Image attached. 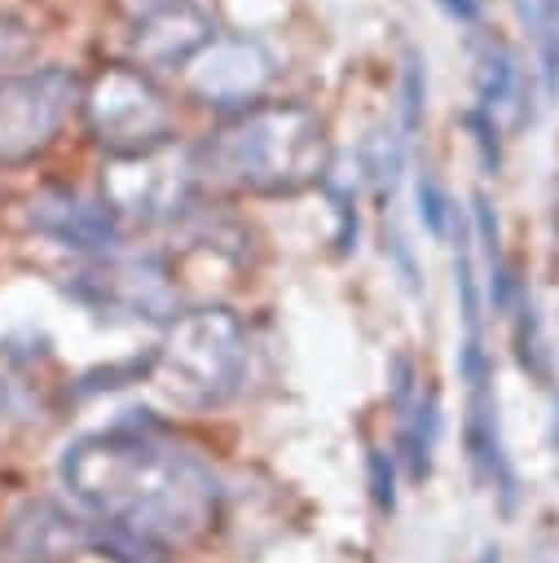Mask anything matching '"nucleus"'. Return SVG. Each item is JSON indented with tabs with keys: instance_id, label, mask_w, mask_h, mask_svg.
I'll use <instances>...</instances> for the list:
<instances>
[{
	"instance_id": "obj_1",
	"label": "nucleus",
	"mask_w": 559,
	"mask_h": 563,
	"mask_svg": "<svg viewBox=\"0 0 559 563\" xmlns=\"http://www.w3.org/2000/svg\"><path fill=\"white\" fill-rule=\"evenodd\" d=\"M62 484L106 523H128L163 545L198 541L220 515L216 471L158 422H119L66 444Z\"/></svg>"
},
{
	"instance_id": "obj_2",
	"label": "nucleus",
	"mask_w": 559,
	"mask_h": 563,
	"mask_svg": "<svg viewBox=\"0 0 559 563\" xmlns=\"http://www.w3.org/2000/svg\"><path fill=\"white\" fill-rule=\"evenodd\" d=\"M189 163L198 185L251 198H291L321 185L330 172L326 119L299 101H255L224 114L189 150Z\"/></svg>"
},
{
	"instance_id": "obj_3",
	"label": "nucleus",
	"mask_w": 559,
	"mask_h": 563,
	"mask_svg": "<svg viewBox=\"0 0 559 563\" xmlns=\"http://www.w3.org/2000/svg\"><path fill=\"white\" fill-rule=\"evenodd\" d=\"M246 325L238 312L207 303L167 321L163 343L154 352V374L189 409H216L233 400L246 383Z\"/></svg>"
},
{
	"instance_id": "obj_4",
	"label": "nucleus",
	"mask_w": 559,
	"mask_h": 563,
	"mask_svg": "<svg viewBox=\"0 0 559 563\" xmlns=\"http://www.w3.org/2000/svg\"><path fill=\"white\" fill-rule=\"evenodd\" d=\"M88 136L110 158H136L172 145L176 110L150 70L132 62H106L79 92Z\"/></svg>"
},
{
	"instance_id": "obj_5",
	"label": "nucleus",
	"mask_w": 559,
	"mask_h": 563,
	"mask_svg": "<svg viewBox=\"0 0 559 563\" xmlns=\"http://www.w3.org/2000/svg\"><path fill=\"white\" fill-rule=\"evenodd\" d=\"M84 79L66 66H35L13 70L0 79V167H22L40 158L66 114L79 106Z\"/></svg>"
},
{
	"instance_id": "obj_6",
	"label": "nucleus",
	"mask_w": 559,
	"mask_h": 563,
	"mask_svg": "<svg viewBox=\"0 0 559 563\" xmlns=\"http://www.w3.org/2000/svg\"><path fill=\"white\" fill-rule=\"evenodd\" d=\"M70 295L101 317H128V321H172L176 317V282L158 255L106 251L88 268L75 273Z\"/></svg>"
},
{
	"instance_id": "obj_7",
	"label": "nucleus",
	"mask_w": 559,
	"mask_h": 563,
	"mask_svg": "<svg viewBox=\"0 0 559 563\" xmlns=\"http://www.w3.org/2000/svg\"><path fill=\"white\" fill-rule=\"evenodd\" d=\"M194 163L189 150L176 154L172 145L154 150V154H136V158H110L106 176H101V198L123 216L136 220H172L189 207L194 194Z\"/></svg>"
},
{
	"instance_id": "obj_8",
	"label": "nucleus",
	"mask_w": 559,
	"mask_h": 563,
	"mask_svg": "<svg viewBox=\"0 0 559 563\" xmlns=\"http://www.w3.org/2000/svg\"><path fill=\"white\" fill-rule=\"evenodd\" d=\"M273 79V57L260 40L251 35H216L189 66H185V88L202 106L216 110H246L260 101V92Z\"/></svg>"
},
{
	"instance_id": "obj_9",
	"label": "nucleus",
	"mask_w": 559,
	"mask_h": 563,
	"mask_svg": "<svg viewBox=\"0 0 559 563\" xmlns=\"http://www.w3.org/2000/svg\"><path fill=\"white\" fill-rule=\"evenodd\" d=\"M211 40H216V22L198 0H150L128 35L141 70L189 66Z\"/></svg>"
},
{
	"instance_id": "obj_10",
	"label": "nucleus",
	"mask_w": 559,
	"mask_h": 563,
	"mask_svg": "<svg viewBox=\"0 0 559 563\" xmlns=\"http://www.w3.org/2000/svg\"><path fill=\"white\" fill-rule=\"evenodd\" d=\"M92 550V519L35 497L22 501L0 532V563H66Z\"/></svg>"
},
{
	"instance_id": "obj_11",
	"label": "nucleus",
	"mask_w": 559,
	"mask_h": 563,
	"mask_svg": "<svg viewBox=\"0 0 559 563\" xmlns=\"http://www.w3.org/2000/svg\"><path fill=\"white\" fill-rule=\"evenodd\" d=\"M31 229L70 246V251H88V255H106L119 246L123 238V220L106 198H88L79 189H44L31 198Z\"/></svg>"
},
{
	"instance_id": "obj_12",
	"label": "nucleus",
	"mask_w": 559,
	"mask_h": 563,
	"mask_svg": "<svg viewBox=\"0 0 559 563\" xmlns=\"http://www.w3.org/2000/svg\"><path fill=\"white\" fill-rule=\"evenodd\" d=\"M475 106L502 128V132H519L533 110H528V84H524V66L515 57L511 44L502 40H484L480 48V70H475Z\"/></svg>"
},
{
	"instance_id": "obj_13",
	"label": "nucleus",
	"mask_w": 559,
	"mask_h": 563,
	"mask_svg": "<svg viewBox=\"0 0 559 563\" xmlns=\"http://www.w3.org/2000/svg\"><path fill=\"white\" fill-rule=\"evenodd\" d=\"M436 431H440V405L436 391H418L405 409H401V431H396V453L405 475L414 484H423L431 475V453H436Z\"/></svg>"
},
{
	"instance_id": "obj_14",
	"label": "nucleus",
	"mask_w": 559,
	"mask_h": 563,
	"mask_svg": "<svg viewBox=\"0 0 559 563\" xmlns=\"http://www.w3.org/2000/svg\"><path fill=\"white\" fill-rule=\"evenodd\" d=\"M92 554L110 559V563H167L172 545H163L150 532H136L128 523H106L92 519Z\"/></svg>"
},
{
	"instance_id": "obj_15",
	"label": "nucleus",
	"mask_w": 559,
	"mask_h": 563,
	"mask_svg": "<svg viewBox=\"0 0 559 563\" xmlns=\"http://www.w3.org/2000/svg\"><path fill=\"white\" fill-rule=\"evenodd\" d=\"M519 13L537 40L541 88L546 97H559V0H519Z\"/></svg>"
},
{
	"instance_id": "obj_16",
	"label": "nucleus",
	"mask_w": 559,
	"mask_h": 563,
	"mask_svg": "<svg viewBox=\"0 0 559 563\" xmlns=\"http://www.w3.org/2000/svg\"><path fill=\"white\" fill-rule=\"evenodd\" d=\"M511 317H515V356H519V365H524L528 374H537V378H550L546 334H541V317H537V303H533L528 286L519 290V299H515Z\"/></svg>"
},
{
	"instance_id": "obj_17",
	"label": "nucleus",
	"mask_w": 559,
	"mask_h": 563,
	"mask_svg": "<svg viewBox=\"0 0 559 563\" xmlns=\"http://www.w3.org/2000/svg\"><path fill=\"white\" fill-rule=\"evenodd\" d=\"M414 202H418V220H423V229H427L431 238H445V233L453 229L458 207H453V198L445 194V185L436 180L431 167H423V172L414 176Z\"/></svg>"
},
{
	"instance_id": "obj_18",
	"label": "nucleus",
	"mask_w": 559,
	"mask_h": 563,
	"mask_svg": "<svg viewBox=\"0 0 559 563\" xmlns=\"http://www.w3.org/2000/svg\"><path fill=\"white\" fill-rule=\"evenodd\" d=\"M423 101H427V75H423V62L418 53H405V66H401V136L409 141L423 123Z\"/></svg>"
},
{
	"instance_id": "obj_19",
	"label": "nucleus",
	"mask_w": 559,
	"mask_h": 563,
	"mask_svg": "<svg viewBox=\"0 0 559 563\" xmlns=\"http://www.w3.org/2000/svg\"><path fill=\"white\" fill-rule=\"evenodd\" d=\"M462 128L471 132V145H475V154H480V167H484L489 176H497V167H502V128H497L480 106H467V110H462Z\"/></svg>"
},
{
	"instance_id": "obj_20",
	"label": "nucleus",
	"mask_w": 559,
	"mask_h": 563,
	"mask_svg": "<svg viewBox=\"0 0 559 563\" xmlns=\"http://www.w3.org/2000/svg\"><path fill=\"white\" fill-rule=\"evenodd\" d=\"M365 475H370V501L379 515L396 510V457L387 449H370L365 453Z\"/></svg>"
},
{
	"instance_id": "obj_21",
	"label": "nucleus",
	"mask_w": 559,
	"mask_h": 563,
	"mask_svg": "<svg viewBox=\"0 0 559 563\" xmlns=\"http://www.w3.org/2000/svg\"><path fill=\"white\" fill-rule=\"evenodd\" d=\"M31 53H35V31L22 18L0 13V79L13 75V66H22Z\"/></svg>"
},
{
	"instance_id": "obj_22",
	"label": "nucleus",
	"mask_w": 559,
	"mask_h": 563,
	"mask_svg": "<svg viewBox=\"0 0 559 563\" xmlns=\"http://www.w3.org/2000/svg\"><path fill=\"white\" fill-rule=\"evenodd\" d=\"M326 189H330V202H335V220H339V229H335V251L339 255H348V251H357V189L352 185H335V180H326Z\"/></svg>"
},
{
	"instance_id": "obj_23",
	"label": "nucleus",
	"mask_w": 559,
	"mask_h": 563,
	"mask_svg": "<svg viewBox=\"0 0 559 563\" xmlns=\"http://www.w3.org/2000/svg\"><path fill=\"white\" fill-rule=\"evenodd\" d=\"M475 207V233H480V246H484V260H502V233H497V211L484 194L471 198Z\"/></svg>"
},
{
	"instance_id": "obj_24",
	"label": "nucleus",
	"mask_w": 559,
	"mask_h": 563,
	"mask_svg": "<svg viewBox=\"0 0 559 563\" xmlns=\"http://www.w3.org/2000/svg\"><path fill=\"white\" fill-rule=\"evenodd\" d=\"M458 26H475L480 22V13H484V0H436Z\"/></svg>"
},
{
	"instance_id": "obj_25",
	"label": "nucleus",
	"mask_w": 559,
	"mask_h": 563,
	"mask_svg": "<svg viewBox=\"0 0 559 563\" xmlns=\"http://www.w3.org/2000/svg\"><path fill=\"white\" fill-rule=\"evenodd\" d=\"M475 563H502V554H497V545H484V550H480V559H475Z\"/></svg>"
}]
</instances>
